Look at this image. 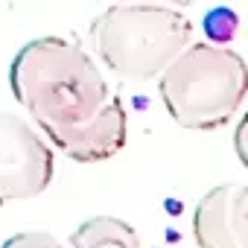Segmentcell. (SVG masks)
Masks as SVG:
<instances>
[{"instance_id":"obj_1","label":"cell","mask_w":248,"mask_h":248,"mask_svg":"<svg viewBox=\"0 0 248 248\" xmlns=\"http://www.w3.org/2000/svg\"><path fill=\"white\" fill-rule=\"evenodd\" d=\"M9 85L44 140L64 158L96 164L126 146V108L76 41L59 35L27 41L9 64Z\"/></svg>"},{"instance_id":"obj_2","label":"cell","mask_w":248,"mask_h":248,"mask_svg":"<svg viewBox=\"0 0 248 248\" xmlns=\"http://www.w3.org/2000/svg\"><path fill=\"white\" fill-rule=\"evenodd\" d=\"M245 59L225 44H187L161 73L158 93L181 129L210 132L236 117L245 99Z\"/></svg>"},{"instance_id":"obj_3","label":"cell","mask_w":248,"mask_h":248,"mask_svg":"<svg viewBox=\"0 0 248 248\" xmlns=\"http://www.w3.org/2000/svg\"><path fill=\"white\" fill-rule=\"evenodd\" d=\"M193 41V24L178 6L120 3L99 12L91 24L96 59L120 79L149 82Z\"/></svg>"},{"instance_id":"obj_4","label":"cell","mask_w":248,"mask_h":248,"mask_svg":"<svg viewBox=\"0 0 248 248\" xmlns=\"http://www.w3.org/2000/svg\"><path fill=\"white\" fill-rule=\"evenodd\" d=\"M56 170L53 146L12 111H0V204L41 196Z\"/></svg>"},{"instance_id":"obj_5","label":"cell","mask_w":248,"mask_h":248,"mask_svg":"<svg viewBox=\"0 0 248 248\" xmlns=\"http://www.w3.org/2000/svg\"><path fill=\"white\" fill-rule=\"evenodd\" d=\"M248 190L228 181L204 193L193 213V239L199 248H248L245 245Z\"/></svg>"},{"instance_id":"obj_6","label":"cell","mask_w":248,"mask_h":248,"mask_svg":"<svg viewBox=\"0 0 248 248\" xmlns=\"http://www.w3.org/2000/svg\"><path fill=\"white\" fill-rule=\"evenodd\" d=\"M70 248H143L138 231L120 216H91L70 233Z\"/></svg>"},{"instance_id":"obj_7","label":"cell","mask_w":248,"mask_h":248,"mask_svg":"<svg viewBox=\"0 0 248 248\" xmlns=\"http://www.w3.org/2000/svg\"><path fill=\"white\" fill-rule=\"evenodd\" d=\"M0 248H67V245L47 231H21V233L9 236Z\"/></svg>"},{"instance_id":"obj_8","label":"cell","mask_w":248,"mask_h":248,"mask_svg":"<svg viewBox=\"0 0 248 248\" xmlns=\"http://www.w3.org/2000/svg\"><path fill=\"white\" fill-rule=\"evenodd\" d=\"M149 3H167V6H193L196 0H149Z\"/></svg>"}]
</instances>
